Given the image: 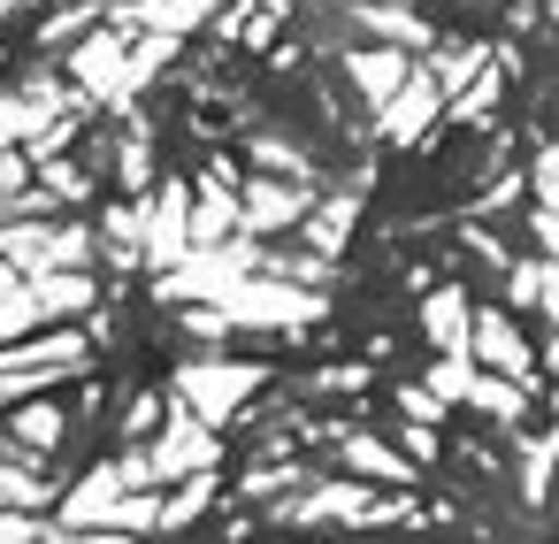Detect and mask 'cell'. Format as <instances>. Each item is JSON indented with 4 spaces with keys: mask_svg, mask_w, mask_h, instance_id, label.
I'll return each instance as SVG.
<instances>
[]
</instances>
